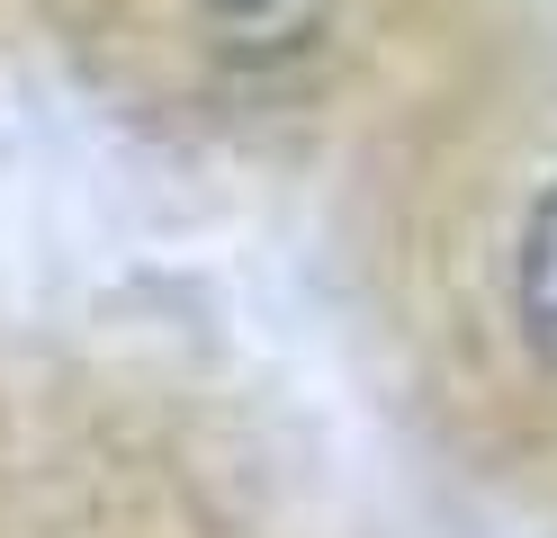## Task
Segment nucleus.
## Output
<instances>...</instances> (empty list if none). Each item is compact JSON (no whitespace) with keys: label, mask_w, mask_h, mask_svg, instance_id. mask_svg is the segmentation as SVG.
<instances>
[{"label":"nucleus","mask_w":557,"mask_h":538,"mask_svg":"<svg viewBox=\"0 0 557 538\" xmlns=\"http://www.w3.org/2000/svg\"><path fill=\"white\" fill-rule=\"evenodd\" d=\"M189 18H198V46L234 82H278L324 46L333 0H189Z\"/></svg>","instance_id":"1"},{"label":"nucleus","mask_w":557,"mask_h":538,"mask_svg":"<svg viewBox=\"0 0 557 538\" xmlns=\"http://www.w3.org/2000/svg\"><path fill=\"white\" fill-rule=\"evenodd\" d=\"M504 297H512V333L521 359L557 386V171L540 179L512 215V270H504Z\"/></svg>","instance_id":"2"}]
</instances>
